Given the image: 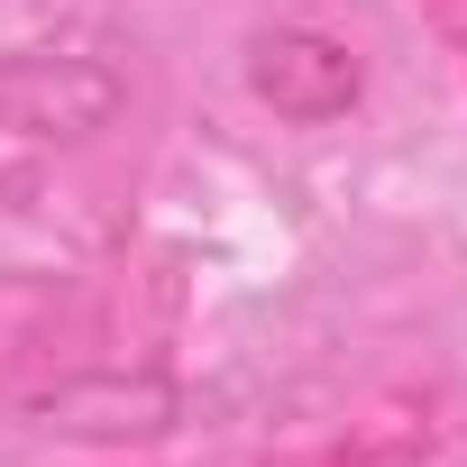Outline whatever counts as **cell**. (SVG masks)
<instances>
[{
	"label": "cell",
	"instance_id": "cell-1",
	"mask_svg": "<svg viewBox=\"0 0 467 467\" xmlns=\"http://www.w3.org/2000/svg\"><path fill=\"white\" fill-rule=\"evenodd\" d=\"M129 110V83L101 56H0V129L10 138H92Z\"/></svg>",
	"mask_w": 467,
	"mask_h": 467
},
{
	"label": "cell",
	"instance_id": "cell-2",
	"mask_svg": "<svg viewBox=\"0 0 467 467\" xmlns=\"http://www.w3.org/2000/svg\"><path fill=\"white\" fill-rule=\"evenodd\" d=\"M248 92H257L275 119H294V129H330V119L367 92V74H358V56H348L339 37H321V28H266V37H248Z\"/></svg>",
	"mask_w": 467,
	"mask_h": 467
}]
</instances>
